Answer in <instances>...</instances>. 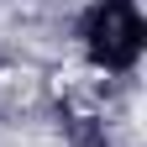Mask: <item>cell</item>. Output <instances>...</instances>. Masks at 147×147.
Masks as SVG:
<instances>
[{
    "mask_svg": "<svg viewBox=\"0 0 147 147\" xmlns=\"http://www.w3.org/2000/svg\"><path fill=\"white\" fill-rule=\"evenodd\" d=\"M142 16L131 0H95V11L84 16V47H89V58H95L100 68H131L142 58Z\"/></svg>",
    "mask_w": 147,
    "mask_h": 147,
    "instance_id": "1",
    "label": "cell"
}]
</instances>
